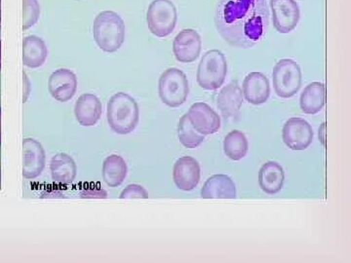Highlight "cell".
<instances>
[{
	"label": "cell",
	"mask_w": 351,
	"mask_h": 263,
	"mask_svg": "<svg viewBox=\"0 0 351 263\" xmlns=\"http://www.w3.org/2000/svg\"><path fill=\"white\" fill-rule=\"evenodd\" d=\"M326 88L321 82H313L304 88L300 98V107L306 114H316L324 108Z\"/></svg>",
	"instance_id": "obj_22"
},
{
	"label": "cell",
	"mask_w": 351,
	"mask_h": 263,
	"mask_svg": "<svg viewBox=\"0 0 351 263\" xmlns=\"http://www.w3.org/2000/svg\"><path fill=\"white\" fill-rule=\"evenodd\" d=\"M243 105V94L239 82H232L219 92L217 105L226 120L239 119Z\"/></svg>",
	"instance_id": "obj_15"
},
{
	"label": "cell",
	"mask_w": 351,
	"mask_h": 263,
	"mask_svg": "<svg viewBox=\"0 0 351 263\" xmlns=\"http://www.w3.org/2000/svg\"><path fill=\"white\" fill-rule=\"evenodd\" d=\"M120 199H147L149 195L147 190L140 184H129L125 189H123Z\"/></svg>",
	"instance_id": "obj_27"
},
{
	"label": "cell",
	"mask_w": 351,
	"mask_h": 263,
	"mask_svg": "<svg viewBox=\"0 0 351 263\" xmlns=\"http://www.w3.org/2000/svg\"><path fill=\"white\" fill-rule=\"evenodd\" d=\"M176 186L184 191H191L200 181V165L193 157L184 156L178 159L173 169Z\"/></svg>",
	"instance_id": "obj_14"
},
{
	"label": "cell",
	"mask_w": 351,
	"mask_h": 263,
	"mask_svg": "<svg viewBox=\"0 0 351 263\" xmlns=\"http://www.w3.org/2000/svg\"><path fill=\"white\" fill-rule=\"evenodd\" d=\"M103 113L100 99L94 94L85 93L76 101L75 115L78 123L82 126L96 125Z\"/></svg>",
	"instance_id": "obj_16"
},
{
	"label": "cell",
	"mask_w": 351,
	"mask_h": 263,
	"mask_svg": "<svg viewBox=\"0 0 351 263\" xmlns=\"http://www.w3.org/2000/svg\"><path fill=\"white\" fill-rule=\"evenodd\" d=\"M80 196L82 198H107L108 193L99 184H89L83 188Z\"/></svg>",
	"instance_id": "obj_28"
},
{
	"label": "cell",
	"mask_w": 351,
	"mask_h": 263,
	"mask_svg": "<svg viewBox=\"0 0 351 263\" xmlns=\"http://www.w3.org/2000/svg\"><path fill=\"white\" fill-rule=\"evenodd\" d=\"M40 14L38 0H23V29L27 31L38 24Z\"/></svg>",
	"instance_id": "obj_26"
},
{
	"label": "cell",
	"mask_w": 351,
	"mask_h": 263,
	"mask_svg": "<svg viewBox=\"0 0 351 263\" xmlns=\"http://www.w3.org/2000/svg\"><path fill=\"white\" fill-rule=\"evenodd\" d=\"M285 173L282 166L276 161H269L263 164L258 172V184L263 192L274 195L283 188Z\"/></svg>",
	"instance_id": "obj_19"
},
{
	"label": "cell",
	"mask_w": 351,
	"mask_h": 263,
	"mask_svg": "<svg viewBox=\"0 0 351 263\" xmlns=\"http://www.w3.org/2000/svg\"><path fill=\"white\" fill-rule=\"evenodd\" d=\"M186 114L191 125L201 135H212L221 128V118L218 113L207 103H193Z\"/></svg>",
	"instance_id": "obj_13"
},
{
	"label": "cell",
	"mask_w": 351,
	"mask_h": 263,
	"mask_svg": "<svg viewBox=\"0 0 351 263\" xmlns=\"http://www.w3.org/2000/svg\"><path fill=\"white\" fill-rule=\"evenodd\" d=\"M249 142L246 136L239 130H233L226 136L223 140V151L228 158L239 161L247 155Z\"/></svg>",
	"instance_id": "obj_24"
},
{
	"label": "cell",
	"mask_w": 351,
	"mask_h": 263,
	"mask_svg": "<svg viewBox=\"0 0 351 263\" xmlns=\"http://www.w3.org/2000/svg\"><path fill=\"white\" fill-rule=\"evenodd\" d=\"M48 48L43 38L27 36L23 41V64L29 68H38L45 64Z\"/></svg>",
	"instance_id": "obj_21"
},
{
	"label": "cell",
	"mask_w": 351,
	"mask_h": 263,
	"mask_svg": "<svg viewBox=\"0 0 351 263\" xmlns=\"http://www.w3.org/2000/svg\"><path fill=\"white\" fill-rule=\"evenodd\" d=\"M127 173H128V167L123 157L112 154L104 161L101 174H103L104 181L110 188H117L121 186L124 179H126Z\"/></svg>",
	"instance_id": "obj_23"
},
{
	"label": "cell",
	"mask_w": 351,
	"mask_h": 263,
	"mask_svg": "<svg viewBox=\"0 0 351 263\" xmlns=\"http://www.w3.org/2000/svg\"><path fill=\"white\" fill-rule=\"evenodd\" d=\"M313 127L306 120L293 117L284 124L283 142L292 151H306L313 144Z\"/></svg>",
	"instance_id": "obj_8"
},
{
	"label": "cell",
	"mask_w": 351,
	"mask_h": 263,
	"mask_svg": "<svg viewBox=\"0 0 351 263\" xmlns=\"http://www.w3.org/2000/svg\"><path fill=\"white\" fill-rule=\"evenodd\" d=\"M274 27L280 34L295 29L300 21L299 5L295 0H269Z\"/></svg>",
	"instance_id": "obj_9"
},
{
	"label": "cell",
	"mask_w": 351,
	"mask_h": 263,
	"mask_svg": "<svg viewBox=\"0 0 351 263\" xmlns=\"http://www.w3.org/2000/svg\"><path fill=\"white\" fill-rule=\"evenodd\" d=\"M177 132L180 142L186 149H196L205 140V136L201 135L191 125L186 113L180 119Z\"/></svg>",
	"instance_id": "obj_25"
},
{
	"label": "cell",
	"mask_w": 351,
	"mask_h": 263,
	"mask_svg": "<svg viewBox=\"0 0 351 263\" xmlns=\"http://www.w3.org/2000/svg\"><path fill=\"white\" fill-rule=\"evenodd\" d=\"M215 23L221 38L230 45L251 48L267 31L269 10L265 0H221Z\"/></svg>",
	"instance_id": "obj_1"
},
{
	"label": "cell",
	"mask_w": 351,
	"mask_h": 263,
	"mask_svg": "<svg viewBox=\"0 0 351 263\" xmlns=\"http://www.w3.org/2000/svg\"><path fill=\"white\" fill-rule=\"evenodd\" d=\"M177 21V8L170 0H154L147 9V27L157 38L169 36L174 32Z\"/></svg>",
	"instance_id": "obj_6"
},
{
	"label": "cell",
	"mask_w": 351,
	"mask_h": 263,
	"mask_svg": "<svg viewBox=\"0 0 351 263\" xmlns=\"http://www.w3.org/2000/svg\"><path fill=\"white\" fill-rule=\"evenodd\" d=\"M158 93L164 105L169 108L181 107L189 95L188 77L181 69H166L159 78Z\"/></svg>",
	"instance_id": "obj_5"
},
{
	"label": "cell",
	"mask_w": 351,
	"mask_h": 263,
	"mask_svg": "<svg viewBox=\"0 0 351 263\" xmlns=\"http://www.w3.org/2000/svg\"><path fill=\"white\" fill-rule=\"evenodd\" d=\"M0 115H1V108H0ZM0 142H1V136H0Z\"/></svg>",
	"instance_id": "obj_30"
},
{
	"label": "cell",
	"mask_w": 351,
	"mask_h": 263,
	"mask_svg": "<svg viewBox=\"0 0 351 263\" xmlns=\"http://www.w3.org/2000/svg\"><path fill=\"white\" fill-rule=\"evenodd\" d=\"M269 78L262 73H251L245 77L243 95L246 101L254 105H260L269 98Z\"/></svg>",
	"instance_id": "obj_18"
},
{
	"label": "cell",
	"mask_w": 351,
	"mask_h": 263,
	"mask_svg": "<svg viewBox=\"0 0 351 263\" xmlns=\"http://www.w3.org/2000/svg\"><path fill=\"white\" fill-rule=\"evenodd\" d=\"M0 49H1V42H0ZM0 68H1V62H0Z\"/></svg>",
	"instance_id": "obj_29"
},
{
	"label": "cell",
	"mask_w": 351,
	"mask_h": 263,
	"mask_svg": "<svg viewBox=\"0 0 351 263\" xmlns=\"http://www.w3.org/2000/svg\"><path fill=\"white\" fill-rule=\"evenodd\" d=\"M93 36L101 51L117 52L125 39V23L114 11H101L94 20Z\"/></svg>",
	"instance_id": "obj_3"
},
{
	"label": "cell",
	"mask_w": 351,
	"mask_h": 263,
	"mask_svg": "<svg viewBox=\"0 0 351 263\" xmlns=\"http://www.w3.org/2000/svg\"><path fill=\"white\" fill-rule=\"evenodd\" d=\"M228 75L225 55L219 50L207 51L201 59L197 69L198 84L208 91H215L223 86Z\"/></svg>",
	"instance_id": "obj_4"
},
{
	"label": "cell",
	"mask_w": 351,
	"mask_h": 263,
	"mask_svg": "<svg viewBox=\"0 0 351 263\" xmlns=\"http://www.w3.org/2000/svg\"><path fill=\"white\" fill-rule=\"evenodd\" d=\"M108 123L119 135H128L135 130L140 120L137 101L130 95L119 92L113 95L107 105Z\"/></svg>",
	"instance_id": "obj_2"
},
{
	"label": "cell",
	"mask_w": 351,
	"mask_h": 263,
	"mask_svg": "<svg viewBox=\"0 0 351 263\" xmlns=\"http://www.w3.org/2000/svg\"><path fill=\"white\" fill-rule=\"evenodd\" d=\"M237 195L234 181L226 175H212L201 189L204 199H235Z\"/></svg>",
	"instance_id": "obj_17"
},
{
	"label": "cell",
	"mask_w": 351,
	"mask_h": 263,
	"mask_svg": "<svg viewBox=\"0 0 351 263\" xmlns=\"http://www.w3.org/2000/svg\"><path fill=\"white\" fill-rule=\"evenodd\" d=\"M77 77L68 68H59L50 75L48 90L53 99L60 103H66L75 97L77 91Z\"/></svg>",
	"instance_id": "obj_12"
},
{
	"label": "cell",
	"mask_w": 351,
	"mask_h": 263,
	"mask_svg": "<svg viewBox=\"0 0 351 263\" xmlns=\"http://www.w3.org/2000/svg\"><path fill=\"white\" fill-rule=\"evenodd\" d=\"M50 171L52 181L60 186H69L75 181L77 174L75 161L64 152L56 154L51 159Z\"/></svg>",
	"instance_id": "obj_20"
},
{
	"label": "cell",
	"mask_w": 351,
	"mask_h": 263,
	"mask_svg": "<svg viewBox=\"0 0 351 263\" xmlns=\"http://www.w3.org/2000/svg\"><path fill=\"white\" fill-rule=\"evenodd\" d=\"M202 41L199 34L193 29L180 32L173 41V53L180 63H193L199 57Z\"/></svg>",
	"instance_id": "obj_10"
},
{
	"label": "cell",
	"mask_w": 351,
	"mask_h": 263,
	"mask_svg": "<svg viewBox=\"0 0 351 263\" xmlns=\"http://www.w3.org/2000/svg\"><path fill=\"white\" fill-rule=\"evenodd\" d=\"M272 82L277 96L292 98L302 86V71L299 64L291 59L281 60L274 66Z\"/></svg>",
	"instance_id": "obj_7"
},
{
	"label": "cell",
	"mask_w": 351,
	"mask_h": 263,
	"mask_svg": "<svg viewBox=\"0 0 351 263\" xmlns=\"http://www.w3.org/2000/svg\"><path fill=\"white\" fill-rule=\"evenodd\" d=\"M46 164V154L43 145L34 138H25L23 142V177L36 179L43 174Z\"/></svg>",
	"instance_id": "obj_11"
}]
</instances>
